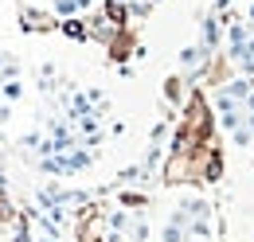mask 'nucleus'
<instances>
[{
  "label": "nucleus",
  "mask_w": 254,
  "mask_h": 242,
  "mask_svg": "<svg viewBox=\"0 0 254 242\" xmlns=\"http://www.w3.org/2000/svg\"><path fill=\"white\" fill-rule=\"evenodd\" d=\"M82 242H98V239H94V235H82Z\"/></svg>",
  "instance_id": "obj_1"
}]
</instances>
